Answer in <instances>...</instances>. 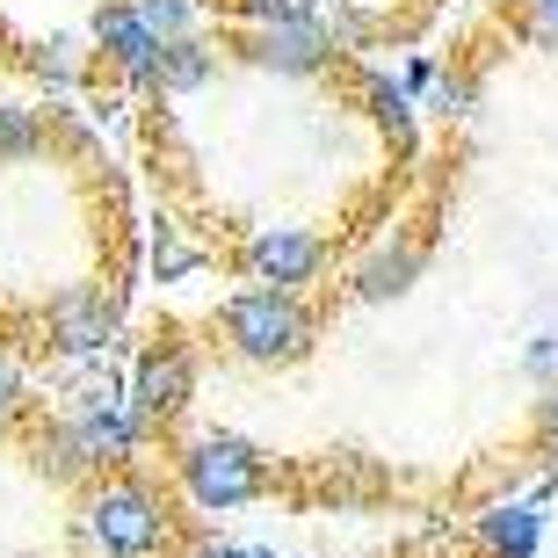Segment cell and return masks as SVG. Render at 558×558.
Masks as SVG:
<instances>
[{
	"mask_svg": "<svg viewBox=\"0 0 558 558\" xmlns=\"http://www.w3.org/2000/svg\"><path fill=\"white\" fill-rule=\"evenodd\" d=\"M81 544L95 558H167L174 508L145 472H109L81 486Z\"/></svg>",
	"mask_w": 558,
	"mask_h": 558,
	"instance_id": "obj_1",
	"label": "cell"
},
{
	"mask_svg": "<svg viewBox=\"0 0 558 558\" xmlns=\"http://www.w3.org/2000/svg\"><path fill=\"white\" fill-rule=\"evenodd\" d=\"M174 486H182V500L196 515H232V508L262 500L269 457L254 450L240 428H196L174 442Z\"/></svg>",
	"mask_w": 558,
	"mask_h": 558,
	"instance_id": "obj_2",
	"label": "cell"
},
{
	"mask_svg": "<svg viewBox=\"0 0 558 558\" xmlns=\"http://www.w3.org/2000/svg\"><path fill=\"white\" fill-rule=\"evenodd\" d=\"M218 333H226V349L240 355V363H254V371H290V363H305L312 355V333H319V319H312L305 298H283V290H232L226 312H218Z\"/></svg>",
	"mask_w": 558,
	"mask_h": 558,
	"instance_id": "obj_3",
	"label": "cell"
},
{
	"mask_svg": "<svg viewBox=\"0 0 558 558\" xmlns=\"http://www.w3.org/2000/svg\"><path fill=\"white\" fill-rule=\"evenodd\" d=\"M65 428V442L81 450V464H87V478H109V472H131V457L145 450V421L124 407V392H81L73 399V414L59 421Z\"/></svg>",
	"mask_w": 558,
	"mask_h": 558,
	"instance_id": "obj_4",
	"label": "cell"
},
{
	"mask_svg": "<svg viewBox=\"0 0 558 558\" xmlns=\"http://www.w3.org/2000/svg\"><path fill=\"white\" fill-rule=\"evenodd\" d=\"M240 269L254 290H283V298H305V283L327 276V240L312 226H254L240 240Z\"/></svg>",
	"mask_w": 558,
	"mask_h": 558,
	"instance_id": "obj_5",
	"label": "cell"
},
{
	"mask_svg": "<svg viewBox=\"0 0 558 558\" xmlns=\"http://www.w3.org/2000/svg\"><path fill=\"white\" fill-rule=\"evenodd\" d=\"M117 319H124V305H117L109 283H65L44 305V333H51V349L65 363H102L109 341H117Z\"/></svg>",
	"mask_w": 558,
	"mask_h": 558,
	"instance_id": "obj_6",
	"label": "cell"
},
{
	"mask_svg": "<svg viewBox=\"0 0 558 558\" xmlns=\"http://www.w3.org/2000/svg\"><path fill=\"white\" fill-rule=\"evenodd\" d=\"M240 59L276 73V81H319L341 51L327 37V15H298V22H269V29H240Z\"/></svg>",
	"mask_w": 558,
	"mask_h": 558,
	"instance_id": "obj_7",
	"label": "cell"
},
{
	"mask_svg": "<svg viewBox=\"0 0 558 558\" xmlns=\"http://www.w3.org/2000/svg\"><path fill=\"white\" fill-rule=\"evenodd\" d=\"M189 399H196V355L182 341H145L131 355V385H124V407L153 428V421H174L189 414Z\"/></svg>",
	"mask_w": 558,
	"mask_h": 558,
	"instance_id": "obj_8",
	"label": "cell"
},
{
	"mask_svg": "<svg viewBox=\"0 0 558 558\" xmlns=\"http://www.w3.org/2000/svg\"><path fill=\"white\" fill-rule=\"evenodd\" d=\"M87 44H95V59H102L124 87L153 95V59H160V44L145 37V22L131 15V0H102L95 22H87Z\"/></svg>",
	"mask_w": 558,
	"mask_h": 558,
	"instance_id": "obj_9",
	"label": "cell"
},
{
	"mask_svg": "<svg viewBox=\"0 0 558 558\" xmlns=\"http://www.w3.org/2000/svg\"><path fill=\"white\" fill-rule=\"evenodd\" d=\"M421 240H377L363 262L349 269V290L363 298V305H392V298H407V290L421 283Z\"/></svg>",
	"mask_w": 558,
	"mask_h": 558,
	"instance_id": "obj_10",
	"label": "cell"
},
{
	"mask_svg": "<svg viewBox=\"0 0 558 558\" xmlns=\"http://www.w3.org/2000/svg\"><path fill=\"white\" fill-rule=\"evenodd\" d=\"M355 102H363V117L392 138V153H414V145H421V109H414V95H407L392 73L363 65V73H355Z\"/></svg>",
	"mask_w": 558,
	"mask_h": 558,
	"instance_id": "obj_11",
	"label": "cell"
},
{
	"mask_svg": "<svg viewBox=\"0 0 558 558\" xmlns=\"http://www.w3.org/2000/svg\"><path fill=\"white\" fill-rule=\"evenodd\" d=\"M472 544H478V558H537L544 551V508H530V500H494V508L478 515Z\"/></svg>",
	"mask_w": 558,
	"mask_h": 558,
	"instance_id": "obj_12",
	"label": "cell"
},
{
	"mask_svg": "<svg viewBox=\"0 0 558 558\" xmlns=\"http://www.w3.org/2000/svg\"><path fill=\"white\" fill-rule=\"evenodd\" d=\"M218 81V44L196 37V44H160L153 59V95H204Z\"/></svg>",
	"mask_w": 558,
	"mask_h": 558,
	"instance_id": "obj_13",
	"label": "cell"
},
{
	"mask_svg": "<svg viewBox=\"0 0 558 558\" xmlns=\"http://www.w3.org/2000/svg\"><path fill=\"white\" fill-rule=\"evenodd\" d=\"M153 44H196L210 29V0H131Z\"/></svg>",
	"mask_w": 558,
	"mask_h": 558,
	"instance_id": "obj_14",
	"label": "cell"
},
{
	"mask_svg": "<svg viewBox=\"0 0 558 558\" xmlns=\"http://www.w3.org/2000/svg\"><path fill=\"white\" fill-rule=\"evenodd\" d=\"M414 109H435V117H450V124H457V117H472V109H478V81L464 73V65H435Z\"/></svg>",
	"mask_w": 558,
	"mask_h": 558,
	"instance_id": "obj_15",
	"label": "cell"
},
{
	"mask_svg": "<svg viewBox=\"0 0 558 558\" xmlns=\"http://www.w3.org/2000/svg\"><path fill=\"white\" fill-rule=\"evenodd\" d=\"M29 457H37V464H44L51 478H65V486H87V464H81V450L65 442V428H59V421L29 435Z\"/></svg>",
	"mask_w": 558,
	"mask_h": 558,
	"instance_id": "obj_16",
	"label": "cell"
},
{
	"mask_svg": "<svg viewBox=\"0 0 558 558\" xmlns=\"http://www.w3.org/2000/svg\"><path fill=\"white\" fill-rule=\"evenodd\" d=\"M44 153V117L22 102H0V160H29Z\"/></svg>",
	"mask_w": 558,
	"mask_h": 558,
	"instance_id": "obj_17",
	"label": "cell"
},
{
	"mask_svg": "<svg viewBox=\"0 0 558 558\" xmlns=\"http://www.w3.org/2000/svg\"><path fill=\"white\" fill-rule=\"evenodd\" d=\"M29 65H37L51 87H73L87 73V44L81 37H51V44H37V59H29Z\"/></svg>",
	"mask_w": 558,
	"mask_h": 558,
	"instance_id": "obj_18",
	"label": "cell"
},
{
	"mask_svg": "<svg viewBox=\"0 0 558 558\" xmlns=\"http://www.w3.org/2000/svg\"><path fill=\"white\" fill-rule=\"evenodd\" d=\"M232 15L247 29H269V22H298V15H319V0H232Z\"/></svg>",
	"mask_w": 558,
	"mask_h": 558,
	"instance_id": "obj_19",
	"label": "cell"
},
{
	"mask_svg": "<svg viewBox=\"0 0 558 558\" xmlns=\"http://www.w3.org/2000/svg\"><path fill=\"white\" fill-rule=\"evenodd\" d=\"M29 414V377H22V363L8 349H0V435L15 428V421Z\"/></svg>",
	"mask_w": 558,
	"mask_h": 558,
	"instance_id": "obj_20",
	"label": "cell"
},
{
	"mask_svg": "<svg viewBox=\"0 0 558 558\" xmlns=\"http://www.w3.org/2000/svg\"><path fill=\"white\" fill-rule=\"evenodd\" d=\"M522 371L537 377L544 392L558 385V327H544V333H530V349H522Z\"/></svg>",
	"mask_w": 558,
	"mask_h": 558,
	"instance_id": "obj_21",
	"label": "cell"
},
{
	"mask_svg": "<svg viewBox=\"0 0 558 558\" xmlns=\"http://www.w3.org/2000/svg\"><path fill=\"white\" fill-rule=\"evenodd\" d=\"M522 29H530L544 51H558V0H522Z\"/></svg>",
	"mask_w": 558,
	"mask_h": 558,
	"instance_id": "obj_22",
	"label": "cell"
},
{
	"mask_svg": "<svg viewBox=\"0 0 558 558\" xmlns=\"http://www.w3.org/2000/svg\"><path fill=\"white\" fill-rule=\"evenodd\" d=\"M537 442H544V464L558 472V385L537 399Z\"/></svg>",
	"mask_w": 558,
	"mask_h": 558,
	"instance_id": "obj_23",
	"label": "cell"
},
{
	"mask_svg": "<svg viewBox=\"0 0 558 558\" xmlns=\"http://www.w3.org/2000/svg\"><path fill=\"white\" fill-rule=\"evenodd\" d=\"M167 558H232V544H174Z\"/></svg>",
	"mask_w": 558,
	"mask_h": 558,
	"instance_id": "obj_24",
	"label": "cell"
},
{
	"mask_svg": "<svg viewBox=\"0 0 558 558\" xmlns=\"http://www.w3.org/2000/svg\"><path fill=\"white\" fill-rule=\"evenodd\" d=\"M232 558H290V551H276V544H232Z\"/></svg>",
	"mask_w": 558,
	"mask_h": 558,
	"instance_id": "obj_25",
	"label": "cell"
}]
</instances>
